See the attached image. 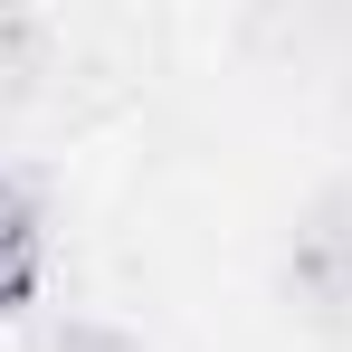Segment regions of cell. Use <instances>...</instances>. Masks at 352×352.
Listing matches in <instances>:
<instances>
[{
    "label": "cell",
    "instance_id": "cell-2",
    "mask_svg": "<svg viewBox=\"0 0 352 352\" xmlns=\"http://www.w3.org/2000/svg\"><path fill=\"white\" fill-rule=\"evenodd\" d=\"M38 267H48V210L29 181L0 172V314H19L38 295Z\"/></svg>",
    "mask_w": 352,
    "mask_h": 352
},
{
    "label": "cell",
    "instance_id": "cell-3",
    "mask_svg": "<svg viewBox=\"0 0 352 352\" xmlns=\"http://www.w3.org/2000/svg\"><path fill=\"white\" fill-rule=\"evenodd\" d=\"M38 352H143L124 324H105V314H67V324H48L38 333Z\"/></svg>",
    "mask_w": 352,
    "mask_h": 352
},
{
    "label": "cell",
    "instance_id": "cell-1",
    "mask_svg": "<svg viewBox=\"0 0 352 352\" xmlns=\"http://www.w3.org/2000/svg\"><path fill=\"white\" fill-rule=\"evenodd\" d=\"M286 276H295V295H305L324 324H352V190L314 200V219L295 229Z\"/></svg>",
    "mask_w": 352,
    "mask_h": 352
}]
</instances>
